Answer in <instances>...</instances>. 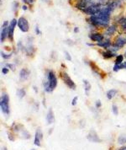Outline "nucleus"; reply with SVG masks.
I'll list each match as a JSON object with an SVG mask.
<instances>
[{
  "label": "nucleus",
  "instance_id": "f257e3e1",
  "mask_svg": "<svg viewBox=\"0 0 126 150\" xmlns=\"http://www.w3.org/2000/svg\"><path fill=\"white\" fill-rule=\"evenodd\" d=\"M112 12L113 11L108 7V5L102 6L99 13H98L96 15H93V16H90L88 20L93 26L107 27L109 25L110 15H111Z\"/></svg>",
  "mask_w": 126,
  "mask_h": 150
},
{
  "label": "nucleus",
  "instance_id": "f03ea898",
  "mask_svg": "<svg viewBox=\"0 0 126 150\" xmlns=\"http://www.w3.org/2000/svg\"><path fill=\"white\" fill-rule=\"evenodd\" d=\"M43 85H44L45 90L48 93L52 92L56 89L57 85V78L52 70H49L47 72L45 80L43 82Z\"/></svg>",
  "mask_w": 126,
  "mask_h": 150
},
{
  "label": "nucleus",
  "instance_id": "7ed1b4c3",
  "mask_svg": "<svg viewBox=\"0 0 126 150\" xmlns=\"http://www.w3.org/2000/svg\"><path fill=\"white\" fill-rule=\"evenodd\" d=\"M9 97L6 93H3L1 96V100H0V107H1L2 112L4 115L8 116L9 114Z\"/></svg>",
  "mask_w": 126,
  "mask_h": 150
},
{
  "label": "nucleus",
  "instance_id": "20e7f679",
  "mask_svg": "<svg viewBox=\"0 0 126 150\" xmlns=\"http://www.w3.org/2000/svg\"><path fill=\"white\" fill-rule=\"evenodd\" d=\"M61 77L62 78L63 82L65 83V84L68 87L69 89H76V84L73 82V80L71 78V77L68 75L67 73L66 72H61Z\"/></svg>",
  "mask_w": 126,
  "mask_h": 150
},
{
  "label": "nucleus",
  "instance_id": "39448f33",
  "mask_svg": "<svg viewBox=\"0 0 126 150\" xmlns=\"http://www.w3.org/2000/svg\"><path fill=\"white\" fill-rule=\"evenodd\" d=\"M18 27L22 32L26 33L30 30V25L28 20L25 17H19L18 19Z\"/></svg>",
  "mask_w": 126,
  "mask_h": 150
},
{
  "label": "nucleus",
  "instance_id": "423d86ee",
  "mask_svg": "<svg viewBox=\"0 0 126 150\" xmlns=\"http://www.w3.org/2000/svg\"><path fill=\"white\" fill-rule=\"evenodd\" d=\"M102 6L98 5V4H93L88 7L87 9H85L83 11V13L89 15V16H93V15H96L98 13H99V11L101 10Z\"/></svg>",
  "mask_w": 126,
  "mask_h": 150
},
{
  "label": "nucleus",
  "instance_id": "0eeeda50",
  "mask_svg": "<svg viewBox=\"0 0 126 150\" xmlns=\"http://www.w3.org/2000/svg\"><path fill=\"white\" fill-rule=\"evenodd\" d=\"M93 4V0H78L77 3V8L78 9L83 11L88 7Z\"/></svg>",
  "mask_w": 126,
  "mask_h": 150
},
{
  "label": "nucleus",
  "instance_id": "6e6552de",
  "mask_svg": "<svg viewBox=\"0 0 126 150\" xmlns=\"http://www.w3.org/2000/svg\"><path fill=\"white\" fill-rule=\"evenodd\" d=\"M18 25V20L16 19H13L9 23V37L10 41H13L14 39V28L15 26Z\"/></svg>",
  "mask_w": 126,
  "mask_h": 150
},
{
  "label": "nucleus",
  "instance_id": "1a4fd4ad",
  "mask_svg": "<svg viewBox=\"0 0 126 150\" xmlns=\"http://www.w3.org/2000/svg\"><path fill=\"white\" fill-rule=\"evenodd\" d=\"M43 138V133L41 132V130L40 128H38L35 132V141H34V144L35 146H38L40 147L41 146V141Z\"/></svg>",
  "mask_w": 126,
  "mask_h": 150
},
{
  "label": "nucleus",
  "instance_id": "9d476101",
  "mask_svg": "<svg viewBox=\"0 0 126 150\" xmlns=\"http://www.w3.org/2000/svg\"><path fill=\"white\" fill-rule=\"evenodd\" d=\"M88 139L90 142H93V143H100L101 139L99 138V137L98 136V134L96 133L95 131H91L88 135Z\"/></svg>",
  "mask_w": 126,
  "mask_h": 150
},
{
  "label": "nucleus",
  "instance_id": "9b49d317",
  "mask_svg": "<svg viewBox=\"0 0 126 150\" xmlns=\"http://www.w3.org/2000/svg\"><path fill=\"white\" fill-rule=\"evenodd\" d=\"M88 37L91 39V41H97V43L104 40V36L100 33H92L88 35Z\"/></svg>",
  "mask_w": 126,
  "mask_h": 150
},
{
  "label": "nucleus",
  "instance_id": "f8f14e48",
  "mask_svg": "<svg viewBox=\"0 0 126 150\" xmlns=\"http://www.w3.org/2000/svg\"><path fill=\"white\" fill-rule=\"evenodd\" d=\"M30 74V71L27 68H22L19 72V79L21 81H25L29 78Z\"/></svg>",
  "mask_w": 126,
  "mask_h": 150
},
{
  "label": "nucleus",
  "instance_id": "ddd939ff",
  "mask_svg": "<svg viewBox=\"0 0 126 150\" xmlns=\"http://www.w3.org/2000/svg\"><path fill=\"white\" fill-rule=\"evenodd\" d=\"M125 44H126V37L122 36V35H119V36L115 39L114 44L113 45L120 48V47H123Z\"/></svg>",
  "mask_w": 126,
  "mask_h": 150
},
{
  "label": "nucleus",
  "instance_id": "4468645a",
  "mask_svg": "<svg viewBox=\"0 0 126 150\" xmlns=\"http://www.w3.org/2000/svg\"><path fill=\"white\" fill-rule=\"evenodd\" d=\"M46 121L48 124H52L55 122V116H54L53 110L51 108L49 109L48 110V113H47V116H46Z\"/></svg>",
  "mask_w": 126,
  "mask_h": 150
},
{
  "label": "nucleus",
  "instance_id": "2eb2a0df",
  "mask_svg": "<svg viewBox=\"0 0 126 150\" xmlns=\"http://www.w3.org/2000/svg\"><path fill=\"white\" fill-rule=\"evenodd\" d=\"M97 46H101V47H103V48H105V49H108L112 45H111V41H110L109 39H104V41L97 43Z\"/></svg>",
  "mask_w": 126,
  "mask_h": 150
},
{
  "label": "nucleus",
  "instance_id": "dca6fc26",
  "mask_svg": "<svg viewBox=\"0 0 126 150\" xmlns=\"http://www.w3.org/2000/svg\"><path fill=\"white\" fill-rule=\"evenodd\" d=\"M7 36H9V26L2 28L1 30V35H0V40L1 42H3V41L5 40V38Z\"/></svg>",
  "mask_w": 126,
  "mask_h": 150
},
{
  "label": "nucleus",
  "instance_id": "f3484780",
  "mask_svg": "<svg viewBox=\"0 0 126 150\" xmlns=\"http://www.w3.org/2000/svg\"><path fill=\"white\" fill-rule=\"evenodd\" d=\"M117 28H116V25H111L110 26H108L107 30H106L105 31V35H108V36H110V35H112L115 33Z\"/></svg>",
  "mask_w": 126,
  "mask_h": 150
},
{
  "label": "nucleus",
  "instance_id": "a211bd4d",
  "mask_svg": "<svg viewBox=\"0 0 126 150\" xmlns=\"http://www.w3.org/2000/svg\"><path fill=\"white\" fill-rule=\"evenodd\" d=\"M117 94H118V90L117 89H111L107 92V98L108 99V100H112V99Z\"/></svg>",
  "mask_w": 126,
  "mask_h": 150
},
{
  "label": "nucleus",
  "instance_id": "6ab92c4d",
  "mask_svg": "<svg viewBox=\"0 0 126 150\" xmlns=\"http://www.w3.org/2000/svg\"><path fill=\"white\" fill-rule=\"evenodd\" d=\"M102 54H103V57L104 58H107V59L112 58V57L116 56L115 52H111V51H109V50L106 51V52H102Z\"/></svg>",
  "mask_w": 126,
  "mask_h": 150
},
{
  "label": "nucleus",
  "instance_id": "aec40b11",
  "mask_svg": "<svg viewBox=\"0 0 126 150\" xmlns=\"http://www.w3.org/2000/svg\"><path fill=\"white\" fill-rule=\"evenodd\" d=\"M83 84H84V90H85V93L87 95H88L89 94V91L91 90V84H90V83L87 80V79H84L83 80Z\"/></svg>",
  "mask_w": 126,
  "mask_h": 150
},
{
  "label": "nucleus",
  "instance_id": "412c9836",
  "mask_svg": "<svg viewBox=\"0 0 126 150\" xmlns=\"http://www.w3.org/2000/svg\"><path fill=\"white\" fill-rule=\"evenodd\" d=\"M111 1L112 0H93V3L94 4L100 5V6H104V5H107L108 3Z\"/></svg>",
  "mask_w": 126,
  "mask_h": 150
},
{
  "label": "nucleus",
  "instance_id": "4be33fe9",
  "mask_svg": "<svg viewBox=\"0 0 126 150\" xmlns=\"http://www.w3.org/2000/svg\"><path fill=\"white\" fill-rule=\"evenodd\" d=\"M26 94V91L25 89H17V95L19 99H23L25 96Z\"/></svg>",
  "mask_w": 126,
  "mask_h": 150
},
{
  "label": "nucleus",
  "instance_id": "5701e85b",
  "mask_svg": "<svg viewBox=\"0 0 126 150\" xmlns=\"http://www.w3.org/2000/svg\"><path fill=\"white\" fill-rule=\"evenodd\" d=\"M119 23L120 24V26L122 30H126V17H122L121 19H119Z\"/></svg>",
  "mask_w": 126,
  "mask_h": 150
},
{
  "label": "nucleus",
  "instance_id": "b1692460",
  "mask_svg": "<svg viewBox=\"0 0 126 150\" xmlns=\"http://www.w3.org/2000/svg\"><path fill=\"white\" fill-rule=\"evenodd\" d=\"M118 143L120 145H123L126 143V135H121L118 138Z\"/></svg>",
  "mask_w": 126,
  "mask_h": 150
},
{
  "label": "nucleus",
  "instance_id": "393cba45",
  "mask_svg": "<svg viewBox=\"0 0 126 150\" xmlns=\"http://www.w3.org/2000/svg\"><path fill=\"white\" fill-rule=\"evenodd\" d=\"M123 61H124L123 55H118L117 57H116V60H115V64L120 65V64L123 63Z\"/></svg>",
  "mask_w": 126,
  "mask_h": 150
},
{
  "label": "nucleus",
  "instance_id": "a878e982",
  "mask_svg": "<svg viewBox=\"0 0 126 150\" xmlns=\"http://www.w3.org/2000/svg\"><path fill=\"white\" fill-rule=\"evenodd\" d=\"M21 133H22V136H23L24 138L28 139V138H30V133H29L28 132H27L26 130H25V129H22V132H21Z\"/></svg>",
  "mask_w": 126,
  "mask_h": 150
},
{
  "label": "nucleus",
  "instance_id": "bb28decb",
  "mask_svg": "<svg viewBox=\"0 0 126 150\" xmlns=\"http://www.w3.org/2000/svg\"><path fill=\"white\" fill-rule=\"evenodd\" d=\"M1 56L3 59H9L12 57V53H5L3 52H1Z\"/></svg>",
  "mask_w": 126,
  "mask_h": 150
},
{
  "label": "nucleus",
  "instance_id": "cd10ccee",
  "mask_svg": "<svg viewBox=\"0 0 126 150\" xmlns=\"http://www.w3.org/2000/svg\"><path fill=\"white\" fill-rule=\"evenodd\" d=\"M112 110H113V112L114 115H118L119 114V110H118V106L115 105H113L112 106Z\"/></svg>",
  "mask_w": 126,
  "mask_h": 150
},
{
  "label": "nucleus",
  "instance_id": "c85d7f7f",
  "mask_svg": "<svg viewBox=\"0 0 126 150\" xmlns=\"http://www.w3.org/2000/svg\"><path fill=\"white\" fill-rule=\"evenodd\" d=\"M6 67H7L8 68H10L12 71H14L15 68H16V67H15V65L13 64V63H7V64H6Z\"/></svg>",
  "mask_w": 126,
  "mask_h": 150
},
{
  "label": "nucleus",
  "instance_id": "c756f323",
  "mask_svg": "<svg viewBox=\"0 0 126 150\" xmlns=\"http://www.w3.org/2000/svg\"><path fill=\"white\" fill-rule=\"evenodd\" d=\"M64 54H65V57H66V59L67 61H72V57H71V55L69 54L68 52H66V51H64Z\"/></svg>",
  "mask_w": 126,
  "mask_h": 150
},
{
  "label": "nucleus",
  "instance_id": "7c9ffc66",
  "mask_svg": "<svg viewBox=\"0 0 126 150\" xmlns=\"http://www.w3.org/2000/svg\"><path fill=\"white\" fill-rule=\"evenodd\" d=\"M121 68V65H118V64H115L114 67H113V72H118V71H119Z\"/></svg>",
  "mask_w": 126,
  "mask_h": 150
},
{
  "label": "nucleus",
  "instance_id": "2f4dec72",
  "mask_svg": "<svg viewBox=\"0 0 126 150\" xmlns=\"http://www.w3.org/2000/svg\"><path fill=\"white\" fill-rule=\"evenodd\" d=\"M77 100H78V96H75L72 100V105H76L77 104Z\"/></svg>",
  "mask_w": 126,
  "mask_h": 150
},
{
  "label": "nucleus",
  "instance_id": "473e14b6",
  "mask_svg": "<svg viewBox=\"0 0 126 150\" xmlns=\"http://www.w3.org/2000/svg\"><path fill=\"white\" fill-rule=\"evenodd\" d=\"M22 1L25 3H27V4H33L34 2H35V0H22Z\"/></svg>",
  "mask_w": 126,
  "mask_h": 150
},
{
  "label": "nucleus",
  "instance_id": "72a5a7b5",
  "mask_svg": "<svg viewBox=\"0 0 126 150\" xmlns=\"http://www.w3.org/2000/svg\"><path fill=\"white\" fill-rule=\"evenodd\" d=\"M35 33H36V35H41V31L40 30V28H39L38 25H36V26H35Z\"/></svg>",
  "mask_w": 126,
  "mask_h": 150
},
{
  "label": "nucleus",
  "instance_id": "f704fd0d",
  "mask_svg": "<svg viewBox=\"0 0 126 150\" xmlns=\"http://www.w3.org/2000/svg\"><path fill=\"white\" fill-rule=\"evenodd\" d=\"M8 137H9V139L12 142H14V137H13V135L12 134H9V133H8Z\"/></svg>",
  "mask_w": 126,
  "mask_h": 150
},
{
  "label": "nucleus",
  "instance_id": "c9c22d12",
  "mask_svg": "<svg viewBox=\"0 0 126 150\" xmlns=\"http://www.w3.org/2000/svg\"><path fill=\"white\" fill-rule=\"evenodd\" d=\"M9 25V21H4L3 22V25H2V28H4V27H8Z\"/></svg>",
  "mask_w": 126,
  "mask_h": 150
},
{
  "label": "nucleus",
  "instance_id": "e433bc0d",
  "mask_svg": "<svg viewBox=\"0 0 126 150\" xmlns=\"http://www.w3.org/2000/svg\"><path fill=\"white\" fill-rule=\"evenodd\" d=\"M2 73H3V74H7L8 73H9V69H8V68H3Z\"/></svg>",
  "mask_w": 126,
  "mask_h": 150
},
{
  "label": "nucleus",
  "instance_id": "4c0bfd02",
  "mask_svg": "<svg viewBox=\"0 0 126 150\" xmlns=\"http://www.w3.org/2000/svg\"><path fill=\"white\" fill-rule=\"evenodd\" d=\"M18 5H19V3H17V2H14V7H13V10L15 12V10H16V9H18Z\"/></svg>",
  "mask_w": 126,
  "mask_h": 150
},
{
  "label": "nucleus",
  "instance_id": "58836bf2",
  "mask_svg": "<svg viewBox=\"0 0 126 150\" xmlns=\"http://www.w3.org/2000/svg\"><path fill=\"white\" fill-rule=\"evenodd\" d=\"M101 105H102L101 101H100L99 100H97V102H96V107H97V108H99V107H101Z\"/></svg>",
  "mask_w": 126,
  "mask_h": 150
},
{
  "label": "nucleus",
  "instance_id": "ea45409f",
  "mask_svg": "<svg viewBox=\"0 0 126 150\" xmlns=\"http://www.w3.org/2000/svg\"><path fill=\"white\" fill-rule=\"evenodd\" d=\"M120 65H121V68H122V69H123V68H126V62H123V63L120 64Z\"/></svg>",
  "mask_w": 126,
  "mask_h": 150
},
{
  "label": "nucleus",
  "instance_id": "a19ab883",
  "mask_svg": "<svg viewBox=\"0 0 126 150\" xmlns=\"http://www.w3.org/2000/svg\"><path fill=\"white\" fill-rule=\"evenodd\" d=\"M22 9L25 11V10L28 9V7H27L26 5H23V6H22Z\"/></svg>",
  "mask_w": 126,
  "mask_h": 150
},
{
  "label": "nucleus",
  "instance_id": "79ce46f5",
  "mask_svg": "<svg viewBox=\"0 0 126 150\" xmlns=\"http://www.w3.org/2000/svg\"><path fill=\"white\" fill-rule=\"evenodd\" d=\"M78 31H79V29H78V27H75V28H74V32L77 33V32H78Z\"/></svg>",
  "mask_w": 126,
  "mask_h": 150
},
{
  "label": "nucleus",
  "instance_id": "37998d69",
  "mask_svg": "<svg viewBox=\"0 0 126 150\" xmlns=\"http://www.w3.org/2000/svg\"><path fill=\"white\" fill-rule=\"evenodd\" d=\"M88 46H93L94 45L93 44H92V43H88V44H87Z\"/></svg>",
  "mask_w": 126,
  "mask_h": 150
},
{
  "label": "nucleus",
  "instance_id": "c03bdc74",
  "mask_svg": "<svg viewBox=\"0 0 126 150\" xmlns=\"http://www.w3.org/2000/svg\"><path fill=\"white\" fill-rule=\"evenodd\" d=\"M119 150H126V147H123V148H121L119 149Z\"/></svg>",
  "mask_w": 126,
  "mask_h": 150
},
{
  "label": "nucleus",
  "instance_id": "a18cd8bd",
  "mask_svg": "<svg viewBox=\"0 0 126 150\" xmlns=\"http://www.w3.org/2000/svg\"><path fill=\"white\" fill-rule=\"evenodd\" d=\"M2 150H8V149H7L5 147H3V148H2Z\"/></svg>",
  "mask_w": 126,
  "mask_h": 150
},
{
  "label": "nucleus",
  "instance_id": "49530a36",
  "mask_svg": "<svg viewBox=\"0 0 126 150\" xmlns=\"http://www.w3.org/2000/svg\"><path fill=\"white\" fill-rule=\"evenodd\" d=\"M120 1H121L122 3H124V2H126V0H120Z\"/></svg>",
  "mask_w": 126,
  "mask_h": 150
},
{
  "label": "nucleus",
  "instance_id": "de8ad7c7",
  "mask_svg": "<svg viewBox=\"0 0 126 150\" xmlns=\"http://www.w3.org/2000/svg\"><path fill=\"white\" fill-rule=\"evenodd\" d=\"M124 57H126V52H125V53H124Z\"/></svg>",
  "mask_w": 126,
  "mask_h": 150
},
{
  "label": "nucleus",
  "instance_id": "09e8293b",
  "mask_svg": "<svg viewBox=\"0 0 126 150\" xmlns=\"http://www.w3.org/2000/svg\"><path fill=\"white\" fill-rule=\"evenodd\" d=\"M42 1H45L46 2V1H48V0H42Z\"/></svg>",
  "mask_w": 126,
  "mask_h": 150
},
{
  "label": "nucleus",
  "instance_id": "8fccbe9b",
  "mask_svg": "<svg viewBox=\"0 0 126 150\" xmlns=\"http://www.w3.org/2000/svg\"><path fill=\"white\" fill-rule=\"evenodd\" d=\"M31 150H35V149H31Z\"/></svg>",
  "mask_w": 126,
  "mask_h": 150
}]
</instances>
